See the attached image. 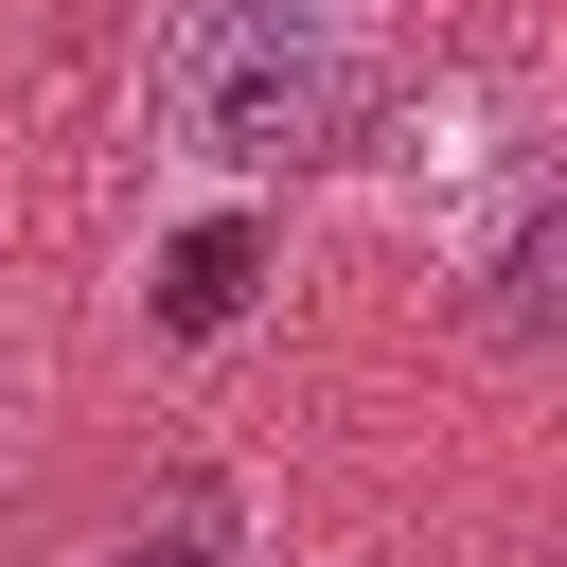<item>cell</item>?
<instances>
[{"label":"cell","instance_id":"6da1fadb","mask_svg":"<svg viewBox=\"0 0 567 567\" xmlns=\"http://www.w3.org/2000/svg\"><path fill=\"white\" fill-rule=\"evenodd\" d=\"M372 89V0H159L142 124L177 159H319Z\"/></svg>","mask_w":567,"mask_h":567},{"label":"cell","instance_id":"7a4b0ae2","mask_svg":"<svg viewBox=\"0 0 567 567\" xmlns=\"http://www.w3.org/2000/svg\"><path fill=\"white\" fill-rule=\"evenodd\" d=\"M478 319L496 337H567V159L514 195V230L478 248Z\"/></svg>","mask_w":567,"mask_h":567},{"label":"cell","instance_id":"3957f363","mask_svg":"<svg viewBox=\"0 0 567 567\" xmlns=\"http://www.w3.org/2000/svg\"><path fill=\"white\" fill-rule=\"evenodd\" d=\"M248 284H266V230H248V213H213V230H177V248H159V319H177V337H230V319H248Z\"/></svg>","mask_w":567,"mask_h":567},{"label":"cell","instance_id":"277c9868","mask_svg":"<svg viewBox=\"0 0 567 567\" xmlns=\"http://www.w3.org/2000/svg\"><path fill=\"white\" fill-rule=\"evenodd\" d=\"M106 567H248V549H230V496H213V478H177V496H159Z\"/></svg>","mask_w":567,"mask_h":567}]
</instances>
